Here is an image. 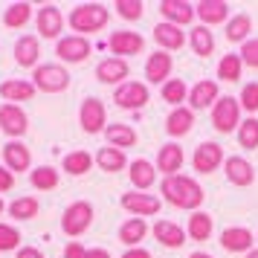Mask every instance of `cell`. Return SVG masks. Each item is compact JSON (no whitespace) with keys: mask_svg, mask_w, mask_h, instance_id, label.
Returning a JSON list of instances; mask_svg holds the SVG:
<instances>
[{"mask_svg":"<svg viewBox=\"0 0 258 258\" xmlns=\"http://www.w3.org/2000/svg\"><path fill=\"white\" fill-rule=\"evenodd\" d=\"M163 200L165 203H171L177 209H188V212H198L203 206V188L195 177L188 174H174V177H165L163 186Z\"/></svg>","mask_w":258,"mask_h":258,"instance_id":"obj_1","label":"cell"},{"mask_svg":"<svg viewBox=\"0 0 258 258\" xmlns=\"http://www.w3.org/2000/svg\"><path fill=\"white\" fill-rule=\"evenodd\" d=\"M110 21V9L105 3H79L70 12L67 24H70L73 32H79L82 38L93 35V32H102Z\"/></svg>","mask_w":258,"mask_h":258,"instance_id":"obj_2","label":"cell"},{"mask_svg":"<svg viewBox=\"0 0 258 258\" xmlns=\"http://www.w3.org/2000/svg\"><path fill=\"white\" fill-rule=\"evenodd\" d=\"M32 84L41 93H64L70 87V73L64 64H38L32 70Z\"/></svg>","mask_w":258,"mask_h":258,"instance_id":"obj_3","label":"cell"},{"mask_svg":"<svg viewBox=\"0 0 258 258\" xmlns=\"http://www.w3.org/2000/svg\"><path fill=\"white\" fill-rule=\"evenodd\" d=\"M241 125V102L235 96H221L212 107V128L218 134H232Z\"/></svg>","mask_w":258,"mask_h":258,"instance_id":"obj_4","label":"cell"},{"mask_svg":"<svg viewBox=\"0 0 258 258\" xmlns=\"http://www.w3.org/2000/svg\"><path fill=\"white\" fill-rule=\"evenodd\" d=\"M93 206L87 203V200H76V203H70L67 209H64V215H61V229H64V235H70V238H79V235H84L87 229H90V223H93Z\"/></svg>","mask_w":258,"mask_h":258,"instance_id":"obj_5","label":"cell"},{"mask_svg":"<svg viewBox=\"0 0 258 258\" xmlns=\"http://www.w3.org/2000/svg\"><path fill=\"white\" fill-rule=\"evenodd\" d=\"M79 125H82L84 134H102L107 128V107L102 99L96 96H87L79 107Z\"/></svg>","mask_w":258,"mask_h":258,"instance_id":"obj_6","label":"cell"},{"mask_svg":"<svg viewBox=\"0 0 258 258\" xmlns=\"http://www.w3.org/2000/svg\"><path fill=\"white\" fill-rule=\"evenodd\" d=\"M113 102L125 110H142V107L151 102V93H148V84L142 82H125L113 90Z\"/></svg>","mask_w":258,"mask_h":258,"instance_id":"obj_7","label":"cell"},{"mask_svg":"<svg viewBox=\"0 0 258 258\" xmlns=\"http://www.w3.org/2000/svg\"><path fill=\"white\" fill-rule=\"evenodd\" d=\"M35 26H38V38H44V41H61V32H64V15H61L58 6H41L35 15Z\"/></svg>","mask_w":258,"mask_h":258,"instance_id":"obj_8","label":"cell"},{"mask_svg":"<svg viewBox=\"0 0 258 258\" xmlns=\"http://www.w3.org/2000/svg\"><path fill=\"white\" fill-rule=\"evenodd\" d=\"M223 148L218 142H200L195 154H191V165H195V171L198 174H212V171H218L223 165Z\"/></svg>","mask_w":258,"mask_h":258,"instance_id":"obj_9","label":"cell"},{"mask_svg":"<svg viewBox=\"0 0 258 258\" xmlns=\"http://www.w3.org/2000/svg\"><path fill=\"white\" fill-rule=\"evenodd\" d=\"M107 47L113 52V58H125V55H137L145 49V38L140 32H131V29H116L107 38Z\"/></svg>","mask_w":258,"mask_h":258,"instance_id":"obj_10","label":"cell"},{"mask_svg":"<svg viewBox=\"0 0 258 258\" xmlns=\"http://www.w3.org/2000/svg\"><path fill=\"white\" fill-rule=\"evenodd\" d=\"M160 198L157 195H148V191H128L122 195V209L131 212L134 218H151L160 212Z\"/></svg>","mask_w":258,"mask_h":258,"instance_id":"obj_11","label":"cell"},{"mask_svg":"<svg viewBox=\"0 0 258 258\" xmlns=\"http://www.w3.org/2000/svg\"><path fill=\"white\" fill-rule=\"evenodd\" d=\"M55 55H58V61H64V64H82V61L90 55V41L82 38V35L61 38L58 44H55Z\"/></svg>","mask_w":258,"mask_h":258,"instance_id":"obj_12","label":"cell"},{"mask_svg":"<svg viewBox=\"0 0 258 258\" xmlns=\"http://www.w3.org/2000/svg\"><path fill=\"white\" fill-rule=\"evenodd\" d=\"M3 165H6L12 174L32 171V151H29L21 140H9L3 145Z\"/></svg>","mask_w":258,"mask_h":258,"instance_id":"obj_13","label":"cell"},{"mask_svg":"<svg viewBox=\"0 0 258 258\" xmlns=\"http://www.w3.org/2000/svg\"><path fill=\"white\" fill-rule=\"evenodd\" d=\"M0 131L12 140H21L29 131V119L21 110V105H0Z\"/></svg>","mask_w":258,"mask_h":258,"instance_id":"obj_14","label":"cell"},{"mask_svg":"<svg viewBox=\"0 0 258 258\" xmlns=\"http://www.w3.org/2000/svg\"><path fill=\"white\" fill-rule=\"evenodd\" d=\"M223 174H226V180L232 186H241V188L255 183V168H252V163L246 157H226L223 160Z\"/></svg>","mask_w":258,"mask_h":258,"instance_id":"obj_15","label":"cell"},{"mask_svg":"<svg viewBox=\"0 0 258 258\" xmlns=\"http://www.w3.org/2000/svg\"><path fill=\"white\" fill-rule=\"evenodd\" d=\"M171 70H174V58L168 52H163V49L151 52L148 61H145V79H148V84H160L163 87L171 79Z\"/></svg>","mask_w":258,"mask_h":258,"instance_id":"obj_16","label":"cell"},{"mask_svg":"<svg viewBox=\"0 0 258 258\" xmlns=\"http://www.w3.org/2000/svg\"><path fill=\"white\" fill-rule=\"evenodd\" d=\"M221 99V87L215 79H200L191 90H188V107L191 110H206V107H215V102Z\"/></svg>","mask_w":258,"mask_h":258,"instance_id":"obj_17","label":"cell"},{"mask_svg":"<svg viewBox=\"0 0 258 258\" xmlns=\"http://www.w3.org/2000/svg\"><path fill=\"white\" fill-rule=\"evenodd\" d=\"M160 15L165 18V24L174 26H188L198 18L195 3H188V0H160Z\"/></svg>","mask_w":258,"mask_h":258,"instance_id":"obj_18","label":"cell"},{"mask_svg":"<svg viewBox=\"0 0 258 258\" xmlns=\"http://www.w3.org/2000/svg\"><path fill=\"white\" fill-rule=\"evenodd\" d=\"M183 148L177 145V142H165V145H160V151H157V171L163 177H174L180 174V168H183Z\"/></svg>","mask_w":258,"mask_h":258,"instance_id":"obj_19","label":"cell"},{"mask_svg":"<svg viewBox=\"0 0 258 258\" xmlns=\"http://www.w3.org/2000/svg\"><path fill=\"white\" fill-rule=\"evenodd\" d=\"M35 84L32 79H6L0 82V96L6 105H15V102H32L35 99Z\"/></svg>","mask_w":258,"mask_h":258,"instance_id":"obj_20","label":"cell"},{"mask_svg":"<svg viewBox=\"0 0 258 258\" xmlns=\"http://www.w3.org/2000/svg\"><path fill=\"white\" fill-rule=\"evenodd\" d=\"M128 76H131V67H128V61L125 58H105V61H99V67H96V79L102 84H125L128 82Z\"/></svg>","mask_w":258,"mask_h":258,"instance_id":"obj_21","label":"cell"},{"mask_svg":"<svg viewBox=\"0 0 258 258\" xmlns=\"http://www.w3.org/2000/svg\"><path fill=\"white\" fill-rule=\"evenodd\" d=\"M38 58H41V38L38 35H21L15 41V61H18V67L35 70Z\"/></svg>","mask_w":258,"mask_h":258,"instance_id":"obj_22","label":"cell"},{"mask_svg":"<svg viewBox=\"0 0 258 258\" xmlns=\"http://www.w3.org/2000/svg\"><path fill=\"white\" fill-rule=\"evenodd\" d=\"M191 128H195V110L191 107H171V113L165 116V134L171 140H180V137L191 134Z\"/></svg>","mask_w":258,"mask_h":258,"instance_id":"obj_23","label":"cell"},{"mask_svg":"<svg viewBox=\"0 0 258 258\" xmlns=\"http://www.w3.org/2000/svg\"><path fill=\"white\" fill-rule=\"evenodd\" d=\"M128 177H131V186H134V191H148V188L157 183V165L151 163V160H134V163L128 165Z\"/></svg>","mask_w":258,"mask_h":258,"instance_id":"obj_24","label":"cell"},{"mask_svg":"<svg viewBox=\"0 0 258 258\" xmlns=\"http://www.w3.org/2000/svg\"><path fill=\"white\" fill-rule=\"evenodd\" d=\"M154 41H157V47L163 49V52H174V49H183L186 44V32H183V26H174V24H157L154 26Z\"/></svg>","mask_w":258,"mask_h":258,"instance_id":"obj_25","label":"cell"},{"mask_svg":"<svg viewBox=\"0 0 258 258\" xmlns=\"http://www.w3.org/2000/svg\"><path fill=\"white\" fill-rule=\"evenodd\" d=\"M195 15L200 18L203 26L226 24V18H229V3H226V0H200V3H195Z\"/></svg>","mask_w":258,"mask_h":258,"instance_id":"obj_26","label":"cell"},{"mask_svg":"<svg viewBox=\"0 0 258 258\" xmlns=\"http://www.w3.org/2000/svg\"><path fill=\"white\" fill-rule=\"evenodd\" d=\"M252 244H255V238L246 226H229V229L221 232V246L226 252H244L246 255L252 249Z\"/></svg>","mask_w":258,"mask_h":258,"instance_id":"obj_27","label":"cell"},{"mask_svg":"<svg viewBox=\"0 0 258 258\" xmlns=\"http://www.w3.org/2000/svg\"><path fill=\"white\" fill-rule=\"evenodd\" d=\"M93 163L105 171V174H119L122 168H128V157H125V151H119V148H113V145H105V148H99L93 157Z\"/></svg>","mask_w":258,"mask_h":258,"instance_id":"obj_28","label":"cell"},{"mask_svg":"<svg viewBox=\"0 0 258 258\" xmlns=\"http://www.w3.org/2000/svg\"><path fill=\"white\" fill-rule=\"evenodd\" d=\"M151 232L165 249H177V246L186 244V238H188V235L183 232V226H177V223H171V221H157L151 226Z\"/></svg>","mask_w":258,"mask_h":258,"instance_id":"obj_29","label":"cell"},{"mask_svg":"<svg viewBox=\"0 0 258 258\" xmlns=\"http://www.w3.org/2000/svg\"><path fill=\"white\" fill-rule=\"evenodd\" d=\"M212 232H215V218H212L209 212H191V218H188V226H186V235L191 241H209Z\"/></svg>","mask_w":258,"mask_h":258,"instance_id":"obj_30","label":"cell"},{"mask_svg":"<svg viewBox=\"0 0 258 258\" xmlns=\"http://www.w3.org/2000/svg\"><path fill=\"white\" fill-rule=\"evenodd\" d=\"M105 137H107V145H113L119 151H125V148H134L137 145V131L125 125V122H113V125H107L105 128Z\"/></svg>","mask_w":258,"mask_h":258,"instance_id":"obj_31","label":"cell"},{"mask_svg":"<svg viewBox=\"0 0 258 258\" xmlns=\"http://www.w3.org/2000/svg\"><path fill=\"white\" fill-rule=\"evenodd\" d=\"M145 235H148V223L145 218H128V221L119 226V241L134 249V246H140V241H145Z\"/></svg>","mask_w":258,"mask_h":258,"instance_id":"obj_32","label":"cell"},{"mask_svg":"<svg viewBox=\"0 0 258 258\" xmlns=\"http://www.w3.org/2000/svg\"><path fill=\"white\" fill-rule=\"evenodd\" d=\"M249 32H252V18L246 12H238L235 18H229L223 35H226L229 44H246V41H249Z\"/></svg>","mask_w":258,"mask_h":258,"instance_id":"obj_33","label":"cell"},{"mask_svg":"<svg viewBox=\"0 0 258 258\" xmlns=\"http://www.w3.org/2000/svg\"><path fill=\"white\" fill-rule=\"evenodd\" d=\"M188 44L195 49V55H200V58H209L215 52V35L209 32V26H203V24L188 29Z\"/></svg>","mask_w":258,"mask_h":258,"instance_id":"obj_34","label":"cell"},{"mask_svg":"<svg viewBox=\"0 0 258 258\" xmlns=\"http://www.w3.org/2000/svg\"><path fill=\"white\" fill-rule=\"evenodd\" d=\"M29 183H32L38 191H52V188H58V183H61V171L52 168V165H35V168L29 171Z\"/></svg>","mask_w":258,"mask_h":258,"instance_id":"obj_35","label":"cell"},{"mask_svg":"<svg viewBox=\"0 0 258 258\" xmlns=\"http://www.w3.org/2000/svg\"><path fill=\"white\" fill-rule=\"evenodd\" d=\"M6 212H9V218H15V221H32V218H38V212H41V203L32 195H24V198L12 200L6 206Z\"/></svg>","mask_w":258,"mask_h":258,"instance_id":"obj_36","label":"cell"},{"mask_svg":"<svg viewBox=\"0 0 258 258\" xmlns=\"http://www.w3.org/2000/svg\"><path fill=\"white\" fill-rule=\"evenodd\" d=\"M241 73H244V61L238 52H226L218 61V82H241Z\"/></svg>","mask_w":258,"mask_h":258,"instance_id":"obj_37","label":"cell"},{"mask_svg":"<svg viewBox=\"0 0 258 258\" xmlns=\"http://www.w3.org/2000/svg\"><path fill=\"white\" fill-rule=\"evenodd\" d=\"M29 21H32V3H12L3 12V26L9 29H24Z\"/></svg>","mask_w":258,"mask_h":258,"instance_id":"obj_38","label":"cell"},{"mask_svg":"<svg viewBox=\"0 0 258 258\" xmlns=\"http://www.w3.org/2000/svg\"><path fill=\"white\" fill-rule=\"evenodd\" d=\"M160 96L163 102H168L171 107H183V102H188V87L183 79H168V82L160 87Z\"/></svg>","mask_w":258,"mask_h":258,"instance_id":"obj_39","label":"cell"},{"mask_svg":"<svg viewBox=\"0 0 258 258\" xmlns=\"http://www.w3.org/2000/svg\"><path fill=\"white\" fill-rule=\"evenodd\" d=\"M90 165H93V157H90L87 151H70V154H64V160H61V168H64L67 174H73V177L87 174Z\"/></svg>","mask_w":258,"mask_h":258,"instance_id":"obj_40","label":"cell"},{"mask_svg":"<svg viewBox=\"0 0 258 258\" xmlns=\"http://www.w3.org/2000/svg\"><path fill=\"white\" fill-rule=\"evenodd\" d=\"M238 145L246 148V151H255L258 148V119L255 116H246L241 119V125H238Z\"/></svg>","mask_w":258,"mask_h":258,"instance_id":"obj_41","label":"cell"},{"mask_svg":"<svg viewBox=\"0 0 258 258\" xmlns=\"http://www.w3.org/2000/svg\"><path fill=\"white\" fill-rule=\"evenodd\" d=\"M113 9H116V15L122 21H140L145 15V3L142 0H116Z\"/></svg>","mask_w":258,"mask_h":258,"instance_id":"obj_42","label":"cell"},{"mask_svg":"<svg viewBox=\"0 0 258 258\" xmlns=\"http://www.w3.org/2000/svg\"><path fill=\"white\" fill-rule=\"evenodd\" d=\"M18 252L21 249V232L12 223H0V252Z\"/></svg>","mask_w":258,"mask_h":258,"instance_id":"obj_43","label":"cell"},{"mask_svg":"<svg viewBox=\"0 0 258 258\" xmlns=\"http://www.w3.org/2000/svg\"><path fill=\"white\" fill-rule=\"evenodd\" d=\"M238 102H241V110H246L249 116H255L258 113V82H249L241 87V96H238Z\"/></svg>","mask_w":258,"mask_h":258,"instance_id":"obj_44","label":"cell"},{"mask_svg":"<svg viewBox=\"0 0 258 258\" xmlns=\"http://www.w3.org/2000/svg\"><path fill=\"white\" fill-rule=\"evenodd\" d=\"M241 61H244L246 67H252V70H258V38H249L246 44H241Z\"/></svg>","mask_w":258,"mask_h":258,"instance_id":"obj_45","label":"cell"},{"mask_svg":"<svg viewBox=\"0 0 258 258\" xmlns=\"http://www.w3.org/2000/svg\"><path fill=\"white\" fill-rule=\"evenodd\" d=\"M12 188H15V174L6 165H0V195H6V191H12Z\"/></svg>","mask_w":258,"mask_h":258,"instance_id":"obj_46","label":"cell"},{"mask_svg":"<svg viewBox=\"0 0 258 258\" xmlns=\"http://www.w3.org/2000/svg\"><path fill=\"white\" fill-rule=\"evenodd\" d=\"M84 255H87V246L82 241H70L64 246V258H84Z\"/></svg>","mask_w":258,"mask_h":258,"instance_id":"obj_47","label":"cell"},{"mask_svg":"<svg viewBox=\"0 0 258 258\" xmlns=\"http://www.w3.org/2000/svg\"><path fill=\"white\" fill-rule=\"evenodd\" d=\"M18 258H47V255H44L38 246H21V249H18Z\"/></svg>","mask_w":258,"mask_h":258,"instance_id":"obj_48","label":"cell"},{"mask_svg":"<svg viewBox=\"0 0 258 258\" xmlns=\"http://www.w3.org/2000/svg\"><path fill=\"white\" fill-rule=\"evenodd\" d=\"M122 258H151V252H148L145 246H134V249H125Z\"/></svg>","mask_w":258,"mask_h":258,"instance_id":"obj_49","label":"cell"},{"mask_svg":"<svg viewBox=\"0 0 258 258\" xmlns=\"http://www.w3.org/2000/svg\"><path fill=\"white\" fill-rule=\"evenodd\" d=\"M84 258H110V252L102 249V246H93V249H87V255Z\"/></svg>","mask_w":258,"mask_h":258,"instance_id":"obj_50","label":"cell"},{"mask_svg":"<svg viewBox=\"0 0 258 258\" xmlns=\"http://www.w3.org/2000/svg\"><path fill=\"white\" fill-rule=\"evenodd\" d=\"M188 258H215V255H209V252H191Z\"/></svg>","mask_w":258,"mask_h":258,"instance_id":"obj_51","label":"cell"},{"mask_svg":"<svg viewBox=\"0 0 258 258\" xmlns=\"http://www.w3.org/2000/svg\"><path fill=\"white\" fill-rule=\"evenodd\" d=\"M244 258H258V249H249V252H246Z\"/></svg>","mask_w":258,"mask_h":258,"instance_id":"obj_52","label":"cell"},{"mask_svg":"<svg viewBox=\"0 0 258 258\" xmlns=\"http://www.w3.org/2000/svg\"><path fill=\"white\" fill-rule=\"evenodd\" d=\"M3 212H6V203H3V198H0V215H3Z\"/></svg>","mask_w":258,"mask_h":258,"instance_id":"obj_53","label":"cell"},{"mask_svg":"<svg viewBox=\"0 0 258 258\" xmlns=\"http://www.w3.org/2000/svg\"><path fill=\"white\" fill-rule=\"evenodd\" d=\"M255 241H258V235H255Z\"/></svg>","mask_w":258,"mask_h":258,"instance_id":"obj_54","label":"cell"}]
</instances>
